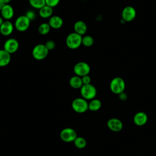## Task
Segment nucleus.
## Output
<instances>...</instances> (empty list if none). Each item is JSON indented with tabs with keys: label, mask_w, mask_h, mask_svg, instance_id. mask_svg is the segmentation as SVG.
<instances>
[{
	"label": "nucleus",
	"mask_w": 156,
	"mask_h": 156,
	"mask_svg": "<svg viewBox=\"0 0 156 156\" xmlns=\"http://www.w3.org/2000/svg\"><path fill=\"white\" fill-rule=\"evenodd\" d=\"M82 35L76 32H72L66 37V44L69 49H77L82 44Z\"/></svg>",
	"instance_id": "1"
},
{
	"label": "nucleus",
	"mask_w": 156,
	"mask_h": 156,
	"mask_svg": "<svg viewBox=\"0 0 156 156\" xmlns=\"http://www.w3.org/2000/svg\"><path fill=\"white\" fill-rule=\"evenodd\" d=\"M126 83L123 79L119 77L113 78L110 83V88L112 93L119 94L124 91Z\"/></svg>",
	"instance_id": "2"
},
{
	"label": "nucleus",
	"mask_w": 156,
	"mask_h": 156,
	"mask_svg": "<svg viewBox=\"0 0 156 156\" xmlns=\"http://www.w3.org/2000/svg\"><path fill=\"white\" fill-rule=\"evenodd\" d=\"M80 89L82 97L86 100H92L94 99L96 96V88L91 83L83 85Z\"/></svg>",
	"instance_id": "3"
},
{
	"label": "nucleus",
	"mask_w": 156,
	"mask_h": 156,
	"mask_svg": "<svg viewBox=\"0 0 156 156\" xmlns=\"http://www.w3.org/2000/svg\"><path fill=\"white\" fill-rule=\"evenodd\" d=\"M49 50L44 44H38L35 45L32 51L33 57L37 60L44 59L48 55Z\"/></svg>",
	"instance_id": "4"
},
{
	"label": "nucleus",
	"mask_w": 156,
	"mask_h": 156,
	"mask_svg": "<svg viewBox=\"0 0 156 156\" xmlns=\"http://www.w3.org/2000/svg\"><path fill=\"white\" fill-rule=\"evenodd\" d=\"M72 108L77 113H82L88 109V103L83 98H77L72 102Z\"/></svg>",
	"instance_id": "5"
},
{
	"label": "nucleus",
	"mask_w": 156,
	"mask_h": 156,
	"mask_svg": "<svg viewBox=\"0 0 156 156\" xmlns=\"http://www.w3.org/2000/svg\"><path fill=\"white\" fill-rule=\"evenodd\" d=\"M30 24V20L24 15L18 16L15 20L14 27L19 32L27 30Z\"/></svg>",
	"instance_id": "6"
},
{
	"label": "nucleus",
	"mask_w": 156,
	"mask_h": 156,
	"mask_svg": "<svg viewBox=\"0 0 156 156\" xmlns=\"http://www.w3.org/2000/svg\"><path fill=\"white\" fill-rule=\"evenodd\" d=\"M73 71L76 76L82 77L84 76L89 74L90 72V66L86 62H80L74 65Z\"/></svg>",
	"instance_id": "7"
},
{
	"label": "nucleus",
	"mask_w": 156,
	"mask_h": 156,
	"mask_svg": "<svg viewBox=\"0 0 156 156\" xmlns=\"http://www.w3.org/2000/svg\"><path fill=\"white\" fill-rule=\"evenodd\" d=\"M60 136L63 141L66 143L74 141L75 139L77 137L76 130L69 127L63 129L60 132Z\"/></svg>",
	"instance_id": "8"
},
{
	"label": "nucleus",
	"mask_w": 156,
	"mask_h": 156,
	"mask_svg": "<svg viewBox=\"0 0 156 156\" xmlns=\"http://www.w3.org/2000/svg\"><path fill=\"white\" fill-rule=\"evenodd\" d=\"M19 48V43L18 40L13 38L7 39L4 44V49L9 54L16 52Z\"/></svg>",
	"instance_id": "9"
},
{
	"label": "nucleus",
	"mask_w": 156,
	"mask_h": 156,
	"mask_svg": "<svg viewBox=\"0 0 156 156\" xmlns=\"http://www.w3.org/2000/svg\"><path fill=\"white\" fill-rule=\"evenodd\" d=\"M122 18L126 22L133 21L136 17V12L134 7L132 6L125 7L122 11Z\"/></svg>",
	"instance_id": "10"
},
{
	"label": "nucleus",
	"mask_w": 156,
	"mask_h": 156,
	"mask_svg": "<svg viewBox=\"0 0 156 156\" xmlns=\"http://www.w3.org/2000/svg\"><path fill=\"white\" fill-rule=\"evenodd\" d=\"M107 127L113 132H119L123 127L122 121L117 118H111L107 121Z\"/></svg>",
	"instance_id": "11"
},
{
	"label": "nucleus",
	"mask_w": 156,
	"mask_h": 156,
	"mask_svg": "<svg viewBox=\"0 0 156 156\" xmlns=\"http://www.w3.org/2000/svg\"><path fill=\"white\" fill-rule=\"evenodd\" d=\"M14 25L9 20H5L0 26L1 34L4 36H9L12 34L14 29Z\"/></svg>",
	"instance_id": "12"
},
{
	"label": "nucleus",
	"mask_w": 156,
	"mask_h": 156,
	"mask_svg": "<svg viewBox=\"0 0 156 156\" xmlns=\"http://www.w3.org/2000/svg\"><path fill=\"white\" fill-rule=\"evenodd\" d=\"M0 12L1 16L5 20L12 19L14 15V10L10 4H4Z\"/></svg>",
	"instance_id": "13"
},
{
	"label": "nucleus",
	"mask_w": 156,
	"mask_h": 156,
	"mask_svg": "<svg viewBox=\"0 0 156 156\" xmlns=\"http://www.w3.org/2000/svg\"><path fill=\"white\" fill-rule=\"evenodd\" d=\"M147 115L143 112H139L136 113L133 117L134 123L138 126L144 125L147 121Z\"/></svg>",
	"instance_id": "14"
},
{
	"label": "nucleus",
	"mask_w": 156,
	"mask_h": 156,
	"mask_svg": "<svg viewBox=\"0 0 156 156\" xmlns=\"http://www.w3.org/2000/svg\"><path fill=\"white\" fill-rule=\"evenodd\" d=\"M48 24L50 27L54 29H58L62 27L63 24V21L62 18L59 16H52L49 18Z\"/></svg>",
	"instance_id": "15"
},
{
	"label": "nucleus",
	"mask_w": 156,
	"mask_h": 156,
	"mask_svg": "<svg viewBox=\"0 0 156 156\" xmlns=\"http://www.w3.org/2000/svg\"><path fill=\"white\" fill-rule=\"evenodd\" d=\"M74 32L82 36L86 33L87 30V26L84 21L79 20L74 23Z\"/></svg>",
	"instance_id": "16"
},
{
	"label": "nucleus",
	"mask_w": 156,
	"mask_h": 156,
	"mask_svg": "<svg viewBox=\"0 0 156 156\" xmlns=\"http://www.w3.org/2000/svg\"><path fill=\"white\" fill-rule=\"evenodd\" d=\"M11 60L10 54L6 51L0 49V67H4L8 65Z\"/></svg>",
	"instance_id": "17"
},
{
	"label": "nucleus",
	"mask_w": 156,
	"mask_h": 156,
	"mask_svg": "<svg viewBox=\"0 0 156 156\" xmlns=\"http://www.w3.org/2000/svg\"><path fill=\"white\" fill-rule=\"evenodd\" d=\"M69 84L73 88H80L83 85L81 77H79L76 75L71 77L69 80Z\"/></svg>",
	"instance_id": "18"
},
{
	"label": "nucleus",
	"mask_w": 156,
	"mask_h": 156,
	"mask_svg": "<svg viewBox=\"0 0 156 156\" xmlns=\"http://www.w3.org/2000/svg\"><path fill=\"white\" fill-rule=\"evenodd\" d=\"M39 15L42 18H48L52 16L53 9L52 7L45 5L42 8L39 9Z\"/></svg>",
	"instance_id": "19"
},
{
	"label": "nucleus",
	"mask_w": 156,
	"mask_h": 156,
	"mask_svg": "<svg viewBox=\"0 0 156 156\" xmlns=\"http://www.w3.org/2000/svg\"><path fill=\"white\" fill-rule=\"evenodd\" d=\"M102 104L100 100L98 99H93L88 103V109L91 111H97L101 107Z\"/></svg>",
	"instance_id": "20"
},
{
	"label": "nucleus",
	"mask_w": 156,
	"mask_h": 156,
	"mask_svg": "<svg viewBox=\"0 0 156 156\" xmlns=\"http://www.w3.org/2000/svg\"><path fill=\"white\" fill-rule=\"evenodd\" d=\"M30 5L36 9H40L46 5L45 0H29Z\"/></svg>",
	"instance_id": "21"
},
{
	"label": "nucleus",
	"mask_w": 156,
	"mask_h": 156,
	"mask_svg": "<svg viewBox=\"0 0 156 156\" xmlns=\"http://www.w3.org/2000/svg\"><path fill=\"white\" fill-rule=\"evenodd\" d=\"M51 28V27H50V26H49V24L48 23H44L41 24L38 26V32H39L41 35H44L48 34L50 32Z\"/></svg>",
	"instance_id": "22"
},
{
	"label": "nucleus",
	"mask_w": 156,
	"mask_h": 156,
	"mask_svg": "<svg viewBox=\"0 0 156 156\" xmlns=\"http://www.w3.org/2000/svg\"><path fill=\"white\" fill-rule=\"evenodd\" d=\"M73 142L76 147H77L79 149H83L87 145L86 140L81 136H77Z\"/></svg>",
	"instance_id": "23"
},
{
	"label": "nucleus",
	"mask_w": 156,
	"mask_h": 156,
	"mask_svg": "<svg viewBox=\"0 0 156 156\" xmlns=\"http://www.w3.org/2000/svg\"><path fill=\"white\" fill-rule=\"evenodd\" d=\"M94 43V38L90 35H85L82 37V44L85 47H90Z\"/></svg>",
	"instance_id": "24"
},
{
	"label": "nucleus",
	"mask_w": 156,
	"mask_h": 156,
	"mask_svg": "<svg viewBox=\"0 0 156 156\" xmlns=\"http://www.w3.org/2000/svg\"><path fill=\"white\" fill-rule=\"evenodd\" d=\"M60 0H45L46 5L53 8L56 7L60 2Z\"/></svg>",
	"instance_id": "25"
},
{
	"label": "nucleus",
	"mask_w": 156,
	"mask_h": 156,
	"mask_svg": "<svg viewBox=\"0 0 156 156\" xmlns=\"http://www.w3.org/2000/svg\"><path fill=\"white\" fill-rule=\"evenodd\" d=\"M44 45L46 46V47L47 48V49L50 51V50H52L55 48V43L53 40H48Z\"/></svg>",
	"instance_id": "26"
},
{
	"label": "nucleus",
	"mask_w": 156,
	"mask_h": 156,
	"mask_svg": "<svg viewBox=\"0 0 156 156\" xmlns=\"http://www.w3.org/2000/svg\"><path fill=\"white\" fill-rule=\"evenodd\" d=\"M83 85H87L90 84L91 82V77L89 75H86L81 77Z\"/></svg>",
	"instance_id": "27"
},
{
	"label": "nucleus",
	"mask_w": 156,
	"mask_h": 156,
	"mask_svg": "<svg viewBox=\"0 0 156 156\" xmlns=\"http://www.w3.org/2000/svg\"><path fill=\"white\" fill-rule=\"evenodd\" d=\"M30 21L33 20L35 19V13H34V11L32 10H28L27 12H26V13L25 15Z\"/></svg>",
	"instance_id": "28"
},
{
	"label": "nucleus",
	"mask_w": 156,
	"mask_h": 156,
	"mask_svg": "<svg viewBox=\"0 0 156 156\" xmlns=\"http://www.w3.org/2000/svg\"><path fill=\"white\" fill-rule=\"evenodd\" d=\"M118 95H119V98L121 101H126L127 99V94L124 91L119 94Z\"/></svg>",
	"instance_id": "29"
},
{
	"label": "nucleus",
	"mask_w": 156,
	"mask_h": 156,
	"mask_svg": "<svg viewBox=\"0 0 156 156\" xmlns=\"http://www.w3.org/2000/svg\"><path fill=\"white\" fill-rule=\"evenodd\" d=\"M2 1L3 3H4V4H9V3L10 2V1H11L12 0H2Z\"/></svg>",
	"instance_id": "30"
},
{
	"label": "nucleus",
	"mask_w": 156,
	"mask_h": 156,
	"mask_svg": "<svg viewBox=\"0 0 156 156\" xmlns=\"http://www.w3.org/2000/svg\"><path fill=\"white\" fill-rule=\"evenodd\" d=\"M4 5V4L3 3L2 1V0H0V11H1V10L2 9V8L3 7Z\"/></svg>",
	"instance_id": "31"
},
{
	"label": "nucleus",
	"mask_w": 156,
	"mask_h": 156,
	"mask_svg": "<svg viewBox=\"0 0 156 156\" xmlns=\"http://www.w3.org/2000/svg\"><path fill=\"white\" fill-rule=\"evenodd\" d=\"M4 18L2 16H0V26L2 25V24L4 23Z\"/></svg>",
	"instance_id": "32"
},
{
	"label": "nucleus",
	"mask_w": 156,
	"mask_h": 156,
	"mask_svg": "<svg viewBox=\"0 0 156 156\" xmlns=\"http://www.w3.org/2000/svg\"><path fill=\"white\" fill-rule=\"evenodd\" d=\"M0 35H1V32H0Z\"/></svg>",
	"instance_id": "33"
}]
</instances>
